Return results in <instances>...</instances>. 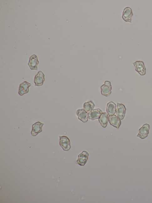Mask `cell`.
Wrapping results in <instances>:
<instances>
[{
	"label": "cell",
	"instance_id": "1",
	"mask_svg": "<svg viewBox=\"0 0 152 203\" xmlns=\"http://www.w3.org/2000/svg\"><path fill=\"white\" fill-rule=\"evenodd\" d=\"M112 85L111 82L105 81L104 84L101 87L102 95L105 97H109L112 93Z\"/></svg>",
	"mask_w": 152,
	"mask_h": 203
},
{
	"label": "cell",
	"instance_id": "2",
	"mask_svg": "<svg viewBox=\"0 0 152 203\" xmlns=\"http://www.w3.org/2000/svg\"><path fill=\"white\" fill-rule=\"evenodd\" d=\"M133 64L135 67V70L141 76H144L146 74V69L144 62L142 61H137Z\"/></svg>",
	"mask_w": 152,
	"mask_h": 203
},
{
	"label": "cell",
	"instance_id": "3",
	"mask_svg": "<svg viewBox=\"0 0 152 203\" xmlns=\"http://www.w3.org/2000/svg\"><path fill=\"white\" fill-rule=\"evenodd\" d=\"M60 145L64 151H69L71 147L70 140L68 137L66 136H60Z\"/></svg>",
	"mask_w": 152,
	"mask_h": 203
},
{
	"label": "cell",
	"instance_id": "4",
	"mask_svg": "<svg viewBox=\"0 0 152 203\" xmlns=\"http://www.w3.org/2000/svg\"><path fill=\"white\" fill-rule=\"evenodd\" d=\"M150 126L149 124H146L139 129V133L137 136L142 139H144L148 136L149 133Z\"/></svg>",
	"mask_w": 152,
	"mask_h": 203
},
{
	"label": "cell",
	"instance_id": "5",
	"mask_svg": "<svg viewBox=\"0 0 152 203\" xmlns=\"http://www.w3.org/2000/svg\"><path fill=\"white\" fill-rule=\"evenodd\" d=\"M133 13L132 9L129 7H127L124 9L123 13L122 18L126 22L132 23V18Z\"/></svg>",
	"mask_w": 152,
	"mask_h": 203
},
{
	"label": "cell",
	"instance_id": "6",
	"mask_svg": "<svg viewBox=\"0 0 152 203\" xmlns=\"http://www.w3.org/2000/svg\"><path fill=\"white\" fill-rule=\"evenodd\" d=\"M126 107L124 104L118 103L116 108V113L117 116L121 120L124 119L126 112Z\"/></svg>",
	"mask_w": 152,
	"mask_h": 203
},
{
	"label": "cell",
	"instance_id": "7",
	"mask_svg": "<svg viewBox=\"0 0 152 203\" xmlns=\"http://www.w3.org/2000/svg\"><path fill=\"white\" fill-rule=\"evenodd\" d=\"M89 156L88 152L86 151H83L81 154L79 155L76 163L80 166H84L88 160Z\"/></svg>",
	"mask_w": 152,
	"mask_h": 203
},
{
	"label": "cell",
	"instance_id": "8",
	"mask_svg": "<svg viewBox=\"0 0 152 203\" xmlns=\"http://www.w3.org/2000/svg\"><path fill=\"white\" fill-rule=\"evenodd\" d=\"M44 124L40 122H37L32 126V131L31 134L32 136H35L42 131L43 126Z\"/></svg>",
	"mask_w": 152,
	"mask_h": 203
},
{
	"label": "cell",
	"instance_id": "9",
	"mask_svg": "<svg viewBox=\"0 0 152 203\" xmlns=\"http://www.w3.org/2000/svg\"><path fill=\"white\" fill-rule=\"evenodd\" d=\"M31 84L26 81H24L21 83L19 85L18 94L19 95L23 96L24 94L28 93L29 92V88L31 86Z\"/></svg>",
	"mask_w": 152,
	"mask_h": 203
},
{
	"label": "cell",
	"instance_id": "10",
	"mask_svg": "<svg viewBox=\"0 0 152 203\" xmlns=\"http://www.w3.org/2000/svg\"><path fill=\"white\" fill-rule=\"evenodd\" d=\"M39 63L38 58L35 55H33L30 57L28 65L31 70H38L37 66Z\"/></svg>",
	"mask_w": 152,
	"mask_h": 203
},
{
	"label": "cell",
	"instance_id": "11",
	"mask_svg": "<svg viewBox=\"0 0 152 203\" xmlns=\"http://www.w3.org/2000/svg\"><path fill=\"white\" fill-rule=\"evenodd\" d=\"M108 120L111 125L113 127L117 128L118 129L120 126L121 122V120L120 119L117 115H109L108 116Z\"/></svg>",
	"mask_w": 152,
	"mask_h": 203
},
{
	"label": "cell",
	"instance_id": "12",
	"mask_svg": "<svg viewBox=\"0 0 152 203\" xmlns=\"http://www.w3.org/2000/svg\"><path fill=\"white\" fill-rule=\"evenodd\" d=\"M45 81V74L42 71H39L35 76L34 83L36 86H40L43 85Z\"/></svg>",
	"mask_w": 152,
	"mask_h": 203
},
{
	"label": "cell",
	"instance_id": "13",
	"mask_svg": "<svg viewBox=\"0 0 152 203\" xmlns=\"http://www.w3.org/2000/svg\"><path fill=\"white\" fill-rule=\"evenodd\" d=\"M102 113V111L99 109L92 110V111L88 113V118L91 120H95V119H99Z\"/></svg>",
	"mask_w": 152,
	"mask_h": 203
},
{
	"label": "cell",
	"instance_id": "14",
	"mask_svg": "<svg viewBox=\"0 0 152 203\" xmlns=\"http://www.w3.org/2000/svg\"><path fill=\"white\" fill-rule=\"evenodd\" d=\"M78 119L83 122H86L88 121V114L84 109H80L76 112Z\"/></svg>",
	"mask_w": 152,
	"mask_h": 203
},
{
	"label": "cell",
	"instance_id": "15",
	"mask_svg": "<svg viewBox=\"0 0 152 203\" xmlns=\"http://www.w3.org/2000/svg\"><path fill=\"white\" fill-rule=\"evenodd\" d=\"M116 104L113 101L107 103L106 111L109 115H114L116 113Z\"/></svg>",
	"mask_w": 152,
	"mask_h": 203
},
{
	"label": "cell",
	"instance_id": "16",
	"mask_svg": "<svg viewBox=\"0 0 152 203\" xmlns=\"http://www.w3.org/2000/svg\"><path fill=\"white\" fill-rule=\"evenodd\" d=\"M99 121L102 127H106L109 121L108 113H102L99 117Z\"/></svg>",
	"mask_w": 152,
	"mask_h": 203
},
{
	"label": "cell",
	"instance_id": "17",
	"mask_svg": "<svg viewBox=\"0 0 152 203\" xmlns=\"http://www.w3.org/2000/svg\"><path fill=\"white\" fill-rule=\"evenodd\" d=\"M95 107V105L94 103L92 101H90L84 103L83 109L87 113H89L94 110Z\"/></svg>",
	"mask_w": 152,
	"mask_h": 203
}]
</instances>
